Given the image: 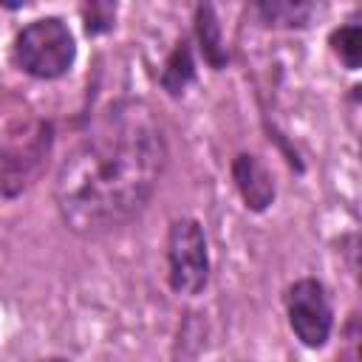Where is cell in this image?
I'll use <instances>...</instances> for the list:
<instances>
[{
	"mask_svg": "<svg viewBox=\"0 0 362 362\" xmlns=\"http://www.w3.org/2000/svg\"><path fill=\"white\" fill-rule=\"evenodd\" d=\"M167 167V139L150 102L124 96L99 107L57 170L54 201L76 235L127 226L150 204Z\"/></svg>",
	"mask_w": 362,
	"mask_h": 362,
	"instance_id": "1",
	"label": "cell"
},
{
	"mask_svg": "<svg viewBox=\"0 0 362 362\" xmlns=\"http://www.w3.org/2000/svg\"><path fill=\"white\" fill-rule=\"evenodd\" d=\"M54 124L40 116L11 119L0 130V195L17 198L31 189L51 156Z\"/></svg>",
	"mask_w": 362,
	"mask_h": 362,
	"instance_id": "2",
	"label": "cell"
},
{
	"mask_svg": "<svg viewBox=\"0 0 362 362\" xmlns=\"http://www.w3.org/2000/svg\"><path fill=\"white\" fill-rule=\"evenodd\" d=\"M11 57L34 79H59L74 68L76 40L62 17H40L17 31Z\"/></svg>",
	"mask_w": 362,
	"mask_h": 362,
	"instance_id": "3",
	"label": "cell"
},
{
	"mask_svg": "<svg viewBox=\"0 0 362 362\" xmlns=\"http://www.w3.org/2000/svg\"><path fill=\"white\" fill-rule=\"evenodd\" d=\"M167 280L175 294L195 297L209 283V249L195 218H175L167 232Z\"/></svg>",
	"mask_w": 362,
	"mask_h": 362,
	"instance_id": "4",
	"label": "cell"
},
{
	"mask_svg": "<svg viewBox=\"0 0 362 362\" xmlns=\"http://www.w3.org/2000/svg\"><path fill=\"white\" fill-rule=\"evenodd\" d=\"M286 314L294 337L305 348H322L334 328V308L320 280L303 277L286 288Z\"/></svg>",
	"mask_w": 362,
	"mask_h": 362,
	"instance_id": "5",
	"label": "cell"
},
{
	"mask_svg": "<svg viewBox=\"0 0 362 362\" xmlns=\"http://www.w3.org/2000/svg\"><path fill=\"white\" fill-rule=\"evenodd\" d=\"M232 178H235V187H238L243 204L252 212H263V209L272 206V201H274V181H272V173L266 170V164L257 156H252V153L235 156Z\"/></svg>",
	"mask_w": 362,
	"mask_h": 362,
	"instance_id": "6",
	"label": "cell"
},
{
	"mask_svg": "<svg viewBox=\"0 0 362 362\" xmlns=\"http://www.w3.org/2000/svg\"><path fill=\"white\" fill-rule=\"evenodd\" d=\"M195 79V59H192V48L187 40H178L175 48L167 54L164 68H161V88L170 96H181L189 82Z\"/></svg>",
	"mask_w": 362,
	"mask_h": 362,
	"instance_id": "7",
	"label": "cell"
},
{
	"mask_svg": "<svg viewBox=\"0 0 362 362\" xmlns=\"http://www.w3.org/2000/svg\"><path fill=\"white\" fill-rule=\"evenodd\" d=\"M195 34H198L204 59H206L215 71H221V68L226 65V45H223L221 23H218L212 6H198V8H195Z\"/></svg>",
	"mask_w": 362,
	"mask_h": 362,
	"instance_id": "8",
	"label": "cell"
},
{
	"mask_svg": "<svg viewBox=\"0 0 362 362\" xmlns=\"http://www.w3.org/2000/svg\"><path fill=\"white\" fill-rule=\"evenodd\" d=\"M328 42H331V51L339 57V62L348 71L359 68V62H362V28H359V23H345V25L334 28Z\"/></svg>",
	"mask_w": 362,
	"mask_h": 362,
	"instance_id": "9",
	"label": "cell"
},
{
	"mask_svg": "<svg viewBox=\"0 0 362 362\" xmlns=\"http://www.w3.org/2000/svg\"><path fill=\"white\" fill-rule=\"evenodd\" d=\"M260 17L269 23V25H286V28H300L308 23L314 6H305V3H260L257 6Z\"/></svg>",
	"mask_w": 362,
	"mask_h": 362,
	"instance_id": "10",
	"label": "cell"
},
{
	"mask_svg": "<svg viewBox=\"0 0 362 362\" xmlns=\"http://www.w3.org/2000/svg\"><path fill=\"white\" fill-rule=\"evenodd\" d=\"M82 17H85V31L88 34H102L113 25V17H116V6L110 3H90V6H82Z\"/></svg>",
	"mask_w": 362,
	"mask_h": 362,
	"instance_id": "11",
	"label": "cell"
}]
</instances>
